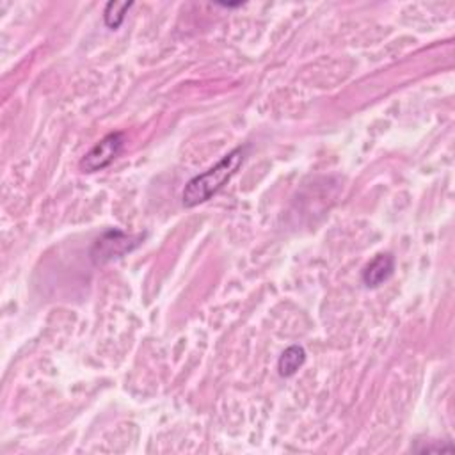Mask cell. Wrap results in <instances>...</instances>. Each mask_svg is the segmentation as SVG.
Listing matches in <instances>:
<instances>
[{"instance_id": "6da1fadb", "label": "cell", "mask_w": 455, "mask_h": 455, "mask_svg": "<svg viewBox=\"0 0 455 455\" xmlns=\"http://www.w3.org/2000/svg\"><path fill=\"white\" fill-rule=\"evenodd\" d=\"M247 155V146H238L224 155L215 165L204 172L194 176L181 192V203L185 208H194L212 196H215L240 169Z\"/></svg>"}, {"instance_id": "7a4b0ae2", "label": "cell", "mask_w": 455, "mask_h": 455, "mask_svg": "<svg viewBox=\"0 0 455 455\" xmlns=\"http://www.w3.org/2000/svg\"><path fill=\"white\" fill-rule=\"evenodd\" d=\"M142 242H144L142 233L135 235V233H126L119 228H110L92 242L89 249V258L96 267L107 265L135 251Z\"/></svg>"}, {"instance_id": "3957f363", "label": "cell", "mask_w": 455, "mask_h": 455, "mask_svg": "<svg viewBox=\"0 0 455 455\" xmlns=\"http://www.w3.org/2000/svg\"><path fill=\"white\" fill-rule=\"evenodd\" d=\"M124 148V133L112 132L98 140L80 160L78 167L82 172H96L108 167Z\"/></svg>"}, {"instance_id": "277c9868", "label": "cell", "mask_w": 455, "mask_h": 455, "mask_svg": "<svg viewBox=\"0 0 455 455\" xmlns=\"http://www.w3.org/2000/svg\"><path fill=\"white\" fill-rule=\"evenodd\" d=\"M395 272V256L391 252H379L361 272L363 284L366 288H379Z\"/></svg>"}, {"instance_id": "5b68a950", "label": "cell", "mask_w": 455, "mask_h": 455, "mask_svg": "<svg viewBox=\"0 0 455 455\" xmlns=\"http://www.w3.org/2000/svg\"><path fill=\"white\" fill-rule=\"evenodd\" d=\"M306 363V350L300 345H290L283 350V354L277 359V373L281 377H291L295 375L302 364Z\"/></svg>"}, {"instance_id": "8992f818", "label": "cell", "mask_w": 455, "mask_h": 455, "mask_svg": "<svg viewBox=\"0 0 455 455\" xmlns=\"http://www.w3.org/2000/svg\"><path fill=\"white\" fill-rule=\"evenodd\" d=\"M133 5V2H107L105 9H103V21L110 30H117L121 27V23L126 18V12L130 11V7Z\"/></svg>"}]
</instances>
